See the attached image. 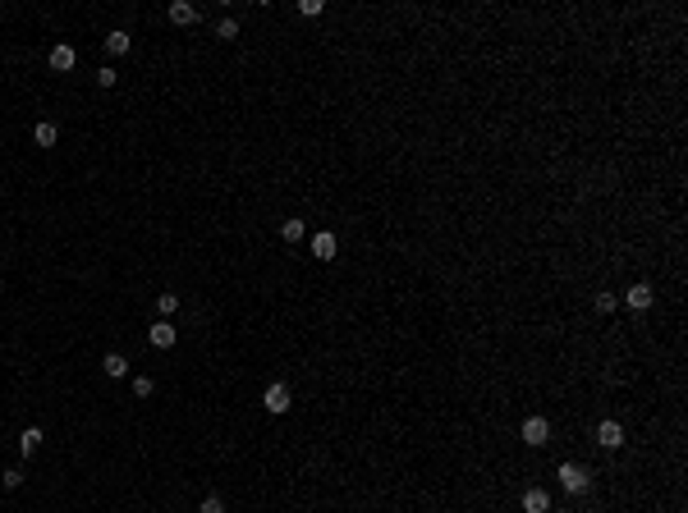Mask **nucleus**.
<instances>
[{"mask_svg":"<svg viewBox=\"0 0 688 513\" xmlns=\"http://www.w3.org/2000/svg\"><path fill=\"white\" fill-rule=\"evenodd\" d=\"M33 142H37V147H55V142H60V129H55V124H37V129H33Z\"/></svg>","mask_w":688,"mask_h":513,"instance_id":"ddd939ff","label":"nucleus"},{"mask_svg":"<svg viewBox=\"0 0 688 513\" xmlns=\"http://www.w3.org/2000/svg\"><path fill=\"white\" fill-rule=\"evenodd\" d=\"M652 303H656L652 284H629V289H624V307H634V312H647Z\"/></svg>","mask_w":688,"mask_h":513,"instance_id":"20e7f679","label":"nucleus"},{"mask_svg":"<svg viewBox=\"0 0 688 513\" xmlns=\"http://www.w3.org/2000/svg\"><path fill=\"white\" fill-rule=\"evenodd\" d=\"M615 307H620V298H615V294H597V312H615Z\"/></svg>","mask_w":688,"mask_h":513,"instance_id":"4be33fe9","label":"nucleus"},{"mask_svg":"<svg viewBox=\"0 0 688 513\" xmlns=\"http://www.w3.org/2000/svg\"><path fill=\"white\" fill-rule=\"evenodd\" d=\"M101 367H106V376H110V381L129 376V358H124V353H106V362H101Z\"/></svg>","mask_w":688,"mask_h":513,"instance_id":"f8f14e48","label":"nucleus"},{"mask_svg":"<svg viewBox=\"0 0 688 513\" xmlns=\"http://www.w3.org/2000/svg\"><path fill=\"white\" fill-rule=\"evenodd\" d=\"M335 252H339L335 234H312V257H321V262H330Z\"/></svg>","mask_w":688,"mask_h":513,"instance_id":"9d476101","label":"nucleus"},{"mask_svg":"<svg viewBox=\"0 0 688 513\" xmlns=\"http://www.w3.org/2000/svg\"><path fill=\"white\" fill-rule=\"evenodd\" d=\"M519 436H523V445H533V449H542L551 440V422L546 417H528L523 422V431H519Z\"/></svg>","mask_w":688,"mask_h":513,"instance_id":"7ed1b4c3","label":"nucleus"},{"mask_svg":"<svg viewBox=\"0 0 688 513\" xmlns=\"http://www.w3.org/2000/svg\"><path fill=\"white\" fill-rule=\"evenodd\" d=\"M0 486H5V491H19V486H23V472L19 468H5V472H0Z\"/></svg>","mask_w":688,"mask_h":513,"instance_id":"a211bd4d","label":"nucleus"},{"mask_svg":"<svg viewBox=\"0 0 688 513\" xmlns=\"http://www.w3.org/2000/svg\"><path fill=\"white\" fill-rule=\"evenodd\" d=\"M551 513H569V509H551Z\"/></svg>","mask_w":688,"mask_h":513,"instance_id":"b1692460","label":"nucleus"},{"mask_svg":"<svg viewBox=\"0 0 688 513\" xmlns=\"http://www.w3.org/2000/svg\"><path fill=\"white\" fill-rule=\"evenodd\" d=\"M115 83H120V74H115L110 65H101L97 69V88H115Z\"/></svg>","mask_w":688,"mask_h":513,"instance_id":"aec40b11","label":"nucleus"},{"mask_svg":"<svg viewBox=\"0 0 688 513\" xmlns=\"http://www.w3.org/2000/svg\"><path fill=\"white\" fill-rule=\"evenodd\" d=\"M262 408L266 413H289V408H294V394H289V385L284 381H275V385H266V394H262Z\"/></svg>","mask_w":688,"mask_h":513,"instance_id":"f257e3e1","label":"nucleus"},{"mask_svg":"<svg viewBox=\"0 0 688 513\" xmlns=\"http://www.w3.org/2000/svg\"><path fill=\"white\" fill-rule=\"evenodd\" d=\"M197 513H225V500H220V495H207V500H202V509Z\"/></svg>","mask_w":688,"mask_h":513,"instance_id":"412c9836","label":"nucleus"},{"mask_svg":"<svg viewBox=\"0 0 688 513\" xmlns=\"http://www.w3.org/2000/svg\"><path fill=\"white\" fill-rule=\"evenodd\" d=\"M556 477H560V486H565L569 495H588V486H592V477L579 468V463H560Z\"/></svg>","mask_w":688,"mask_h":513,"instance_id":"f03ea898","label":"nucleus"},{"mask_svg":"<svg viewBox=\"0 0 688 513\" xmlns=\"http://www.w3.org/2000/svg\"><path fill=\"white\" fill-rule=\"evenodd\" d=\"M303 234H307V230H303V220H284V225H280V239H284V243H298Z\"/></svg>","mask_w":688,"mask_h":513,"instance_id":"2eb2a0df","label":"nucleus"},{"mask_svg":"<svg viewBox=\"0 0 688 513\" xmlns=\"http://www.w3.org/2000/svg\"><path fill=\"white\" fill-rule=\"evenodd\" d=\"M519 509L523 513H551V495L542 491V486H528L523 500H519Z\"/></svg>","mask_w":688,"mask_h":513,"instance_id":"423d86ee","label":"nucleus"},{"mask_svg":"<svg viewBox=\"0 0 688 513\" xmlns=\"http://www.w3.org/2000/svg\"><path fill=\"white\" fill-rule=\"evenodd\" d=\"M170 23H179V28L197 23V5H188V0H175V5H170Z\"/></svg>","mask_w":688,"mask_h":513,"instance_id":"9b49d317","label":"nucleus"},{"mask_svg":"<svg viewBox=\"0 0 688 513\" xmlns=\"http://www.w3.org/2000/svg\"><path fill=\"white\" fill-rule=\"evenodd\" d=\"M133 394H138V399H152L156 381H152V376H133Z\"/></svg>","mask_w":688,"mask_h":513,"instance_id":"dca6fc26","label":"nucleus"},{"mask_svg":"<svg viewBox=\"0 0 688 513\" xmlns=\"http://www.w3.org/2000/svg\"><path fill=\"white\" fill-rule=\"evenodd\" d=\"M175 339H179V330L170 326V321H156V326L147 330V344H152V349H175Z\"/></svg>","mask_w":688,"mask_h":513,"instance_id":"39448f33","label":"nucleus"},{"mask_svg":"<svg viewBox=\"0 0 688 513\" xmlns=\"http://www.w3.org/2000/svg\"><path fill=\"white\" fill-rule=\"evenodd\" d=\"M42 426H28V431H23V436H19V454H23V459H33V454H37V449H42Z\"/></svg>","mask_w":688,"mask_h":513,"instance_id":"6e6552de","label":"nucleus"},{"mask_svg":"<svg viewBox=\"0 0 688 513\" xmlns=\"http://www.w3.org/2000/svg\"><path fill=\"white\" fill-rule=\"evenodd\" d=\"M156 307H161V317H175V312H179V294H161V298H156Z\"/></svg>","mask_w":688,"mask_h":513,"instance_id":"6ab92c4d","label":"nucleus"},{"mask_svg":"<svg viewBox=\"0 0 688 513\" xmlns=\"http://www.w3.org/2000/svg\"><path fill=\"white\" fill-rule=\"evenodd\" d=\"M597 445L601 449H620L624 445V426L620 422H601L597 426Z\"/></svg>","mask_w":688,"mask_h":513,"instance_id":"0eeeda50","label":"nucleus"},{"mask_svg":"<svg viewBox=\"0 0 688 513\" xmlns=\"http://www.w3.org/2000/svg\"><path fill=\"white\" fill-rule=\"evenodd\" d=\"M74 60H78V51L74 46H51V69H60V74H65V69H74Z\"/></svg>","mask_w":688,"mask_h":513,"instance_id":"1a4fd4ad","label":"nucleus"},{"mask_svg":"<svg viewBox=\"0 0 688 513\" xmlns=\"http://www.w3.org/2000/svg\"><path fill=\"white\" fill-rule=\"evenodd\" d=\"M216 37H220V42H234V37H239V23H234V19H220L216 23Z\"/></svg>","mask_w":688,"mask_h":513,"instance_id":"f3484780","label":"nucleus"},{"mask_svg":"<svg viewBox=\"0 0 688 513\" xmlns=\"http://www.w3.org/2000/svg\"><path fill=\"white\" fill-rule=\"evenodd\" d=\"M298 14H307V19H317V14H321V0H303V5H298Z\"/></svg>","mask_w":688,"mask_h":513,"instance_id":"5701e85b","label":"nucleus"},{"mask_svg":"<svg viewBox=\"0 0 688 513\" xmlns=\"http://www.w3.org/2000/svg\"><path fill=\"white\" fill-rule=\"evenodd\" d=\"M101 46H106V55H124V51H129V33H110V37H101Z\"/></svg>","mask_w":688,"mask_h":513,"instance_id":"4468645a","label":"nucleus"}]
</instances>
